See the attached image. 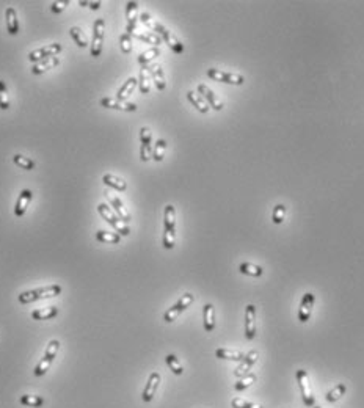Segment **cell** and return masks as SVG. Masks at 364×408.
<instances>
[{
	"mask_svg": "<svg viewBox=\"0 0 364 408\" xmlns=\"http://www.w3.org/2000/svg\"><path fill=\"white\" fill-rule=\"evenodd\" d=\"M176 242V211L174 206L168 204L163 214V239L162 245L166 250H173Z\"/></svg>",
	"mask_w": 364,
	"mask_h": 408,
	"instance_id": "obj_1",
	"label": "cell"
},
{
	"mask_svg": "<svg viewBox=\"0 0 364 408\" xmlns=\"http://www.w3.org/2000/svg\"><path fill=\"white\" fill-rule=\"evenodd\" d=\"M60 294H62V286L60 284H51V286H46V287H39V289H32V291L19 294L17 300L21 302L22 305H28V303L38 302V300L54 298V297L60 295Z\"/></svg>",
	"mask_w": 364,
	"mask_h": 408,
	"instance_id": "obj_2",
	"label": "cell"
},
{
	"mask_svg": "<svg viewBox=\"0 0 364 408\" xmlns=\"http://www.w3.org/2000/svg\"><path fill=\"white\" fill-rule=\"evenodd\" d=\"M97 212H99V215H101V217L104 218V220H105L107 223H109L120 236H129V234H131L129 226H127V225L121 220V218L118 217L107 204L101 203L99 206H97Z\"/></svg>",
	"mask_w": 364,
	"mask_h": 408,
	"instance_id": "obj_3",
	"label": "cell"
},
{
	"mask_svg": "<svg viewBox=\"0 0 364 408\" xmlns=\"http://www.w3.org/2000/svg\"><path fill=\"white\" fill-rule=\"evenodd\" d=\"M58 350H60V341L58 339H52V341H49L47 344V349H46V353L43 356V360L38 363V366L35 367V377H43L49 369H51V366L55 360V356L58 353Z\"/></svg>",
	"mask_w": 364,
	"mask_h": 408,
	"instance_id": "obj_4",
	"label": "cell"
},
{
	"mask_svg": "<svg viewBox=\"0 0 364 408\" xmlns=\"http://www.w3.org/2000/svg\"><path fill=\"white\" fill-rule=\"evenodd\" d=\"M151 30H152L154 33L159 35L166 44H168V47L171 49L173 52H176V54H182V52H184V44H182V43L179 41V39L176 38L165 25H162L160 22H155V21H154Z\"/></svg>",
	"mask_w": 364,
	"mask_h": 408,
	"instance_id": "obj_5",
	"label": "cell"
},
{
	"mask_svg": "<svg viewBox=\"0 0 364 408\" xmlns=\"http://www.w3.org/2000/svg\"><path fill=\"white\" fill-rule=\"evenodd\" d=\"M193 302H195V295H193V294H190V292L184 294L171 308H168V310L165 311V314H163V321H165V322H168V324L173 322V321H176V317H178L179 314H182Z\"/></svg>",
	"mask_w": 364,
	"mask_h": 408,
	"instance_id": "obj_6",
	"label": "cell"
},
{
	"mask_svg": "<svg viewBox=\"0 0 364 408\" xmlns=\"http://www.w3.org/2000/svg\"><path fill=\"white\" fill-rule=\"evenodd\" d=\"M295 377H297V383H298V388H300V393H301V399H303V404L306 407H314V394H312V390H311V385H309V379H308V372L304 369H298L295 372Z\"/></svg>",
	"mask_w": 364,
	"mask_h": 408,
	"instance_id": "obj_7",
	"label": "cell"
},
{
	"mask_svg": "<svg viewBox=\"0 0 364 408\" xmlns=\"http://www.w3.org/2000/svg\"><path fill=\"white\" fill-rule=\"evenodd\" d=\"M104 30L105 22L104 19H96L93 25V39H91V57H101L102 46H104Z\"/></svg>",
	"mask_w": 364,
	"mask_h": 408,
	"instance_id": "obj_8",
	"label": "cell"
},
{
	"mask_svg": "<svg viewBox=\"0 0 364 408\" xmlns=\"http://www.w3.org/2000/svg\"><path fill=\"white\" fill-rule=\"evenodd\" d=\"M62 44L58 43H52V44H47L44 47H39L36 51H32L28 54V60L35 65L38 62H41V60H46V58H51V57H57L58 54L62 52Z\"/></svg>",
	"mask_w": 364,
	"mask_h": 408,
	"instance_id": "obj_9",
	"label": "cell"
},
{
	"mask_svg": "<svg viewBox=\"0 0 364 408\" xmlns=\"http://www.w3.org/2000/svg\"><path fill=\"white\" fill-rule=\"evenodd\" d=\"M208 77H211L215 82H221V83H228V85H242L245 82V79L240 74L224 73V71H220V69H215V68L208 69Z\"/></svg>",
	"mask_w": 364,
	"mask_h": 408,
	"instance_id": "obj_10",
	"label": "cell"
},
{
	"mask_svg": "<svg viewBox=\"0 0 364 408\" xmlns=\"http://www.w3.org/2000/svg\"><path fill=\"white\" fill-rule=\"evenodd\" d=\"M140 157L143 162H147L152 157V132L149 127L140 129Z\"/></svg>",
	"mask_w": 364,
	"mask_h": 408,
	"instance_id": "obj_11",
	"label": "cell"
},
{
	"mask_svg": "<svg viewBox=\"0 0 364 408\" xmlns=\"http://www.w3.org/2000/svg\"><path fill=\"white\" fill-rule=\"evenodd\" d=\"M314 303H316V295L312 292H306L303 295L301 302H300V308H298V321L301 324H306L309 321Z\"/></svg>",
	"mask_w": 364,
	"mask_h": 408,
	"instance_id": "obj_12",
	"label": "cell"
},
{
	"mask_svg": "<svg viewBox=\"0 0 364 408\" xmlns=\"http://www.w3.org/2000/svg\"><path fill=\"white\" fill-rule=\"evenodd\" d=\"M126 19H127L126 33L132 36L135 33L137 22H139V3L137 2H127V5H126Z\"/></svg>",
	"mask_w": 364,
	"mask_h": 408,
	"instance_id": "obj_13",
	"label": "cell"
},
{
	"mask_svg": "<svg viewBox=\"0 0 364 408\" xmlns=\"http://www.w3.org/2000/svg\"><path fill=\"white\" fill-rule=\"evenodd\" d=\"M101 107L105 108H115V110H123V112H137V104L134 102H126V101H120V99L115 97H102L99 99Z\"/></svg>",
	"mask_w": 364,
	"mask_h": 408,
	"instance_id": "obj_14",
	"label": "cell"
},
{
	"mask_svg": "<svg viewBox=\"0 0 364 408\" xmlns=\"http://www.w3.org/2000/svg\"><path fill=\"white\" fill-rule=\"evenodd\" d=\"M160 374L159 372H152L149 375V379H147L146 382V386H145V390H143V394H142V399L143 402H151L154 399V396L157 393V390H159V386H160Z\"/></svg>",
	"mask_w": 364,
	"mask_h": 408,
	"instance_id": "obj_15",
	"label": "cell"
},
{
	"mask_svg": "<svg viewBox=\"0 0 364 408\" xmlns=\"http://www.w3.org/2000/svg\"><path fill=\"white\" fill-rule=\"evenodd\" d=\"M198 94H201V96L204 97V101L208 102L209 107L214 108V110H217V112L223 110V101L212 91V89H211L208 85L200 83V85H198Z\"/></svg>",
	"mask_w": 364,
	"mask_h": 408,
	"instance_id": "obj_16",
	"label": "cell"
},
{
	"mask_svg": "<svg viewBox=\"0 0 364 408\" xmlns=\"http://www.w3.org/2000/svg\"><path fill=\"white\" fill-rule=\"evenodd\" d=\"M245 336L248 341L254 339L256 336V306L251 303L245 308Z\"/></svg>",
	"mask_w": 364,
	"mask_h": 408,
	"instance_id": "obj_17",
	"label": "cell"
},
{
	"mask_svg": "<svg viewBox=\"0 0 364 408\" xmlns=\"http://www.w3.org/2000/svg\"><path fill=\"white\" fill-rule=\"evenodd\" d=\"M258 356H259V353L256 350H251L250 353L245 355V358L240 361L239 367L234 371V375L239 377V379H242V377H245V375H248L250 371L253 369V366L256 364V361H258Z\"/></svg>",
	"mask_w": 364,
	"mask_h": 408,
	"instance_id": "obj_18",
	"label": "cell"
},
{
	"mask_svg": "<svg viewBox=\"0 0 364 408\" xmlns=\"http://www.w3.org/2000/svg\"><path fill=\"white\" fill-rule=\"evenodd\" d=\"M105 196H107V200L110 201V206L113 207V212L120 217L124 223H129L131 222V214L126 209V206L123 204V201L120 200V198L115 196L113 193H105Z\"/></svg>",
	"mask_w": 364,
	"mask_h": 408,
	"instance_id": "obj_19",
	"label": "cell"
},
{
	"mask_svg": "<svg viewBox=\"0 0 364 408\" xmlns=\"http://www.w3.org/2000/svg\"><path fill=\"white\" fill-rule=\"evenodd\" d=\"M60 65V58L58 57H51V58H46V60H41V62H38L33 65L32 68V74L33 76H39V74H44L47 71H51L55 66Z\"/></svg>",
	"mask_w": 364,
	"mask_h": 408,
	"instance_id": "obj_20",
	"label": "cell"
},
{
	"mask_svg": "<svg viewBox=\"0 0 364 408\" xmlns=\"http://www.w3.org/2000/svg\"><path fill=\"white\" fill-rule=\"evenodd\" d=\"M32 201V190H22L19 193V198H17V203H16V207H14V215L16 217H22L25 212H27V207H28V203Z\"/></svg>",
	"mask_w": 364,
	"mask_h": 408,
	"instance_id": "obj_21",
	"label": "cell"
},
{
	"mask_svg": "<svg viewBox=\"0 0 364 408\" xmlns=\"http://www.w3.org/2000/svg\"><path fill=\"white\" fill-rule=\"evenodd\" d=\"M151 73V77H152V82L155 83V88L159 89V91H163L166 88V82H165V76H163V69L160 65H151L147 66Z\"/></svg>",
	"mask_w": 364,
	"mask_h": 408,
	"instance_id": "obj_22",
	"label": "cell"
},
{
	"mask_svg": "<svg viewBox=\"0 0 364 408\" xmlns=\"http://www.w3.org/2000/svg\"><path fill=\"white\" fill-rule=\"evenodd\" d=\"M5 19H6V30L9 35H17L19 32V21H17V14L16 9L8 6L5 9Z\"/></svg>",
	"mask_w": 364,
	"mask_h": 408,
	"instance_id": "obj_23",
	"label": "cell"
},
{
	"mask_svg": "<svg viewBox=\"0 0 364 408\" xmlns=\"http://www.w3.org/2000/svg\"><path fill=\"white\" fill-rule=\"evenodd\" d=\"M60 310H58L57 306H49V308H41V310H36L32 313V319L35 321H51V319H55L58 316Z\"/></svg>",
	"mask_w": 364,
	"mask_h": 408,
	"instance_id": "obj_24",
	"label": "cell"
},
{
	"mask_svg": "<svg viewBox=\"0 0 364 408\" xmlns=\"http://www.w3.org/2000/svg\"><path fill=\"white\" fill-rule=\"evenodd\" d=\"M203 316H204V330L211 333L215 330V310L212 303H206L204 310H203Z\"/></svg>",
	"mask_w": 364,
	"mask_h": 408,
	"instance_id": "obj_25",
	"label": "cell"
},
{
	"mask_svg": "<svg viewBox=\"0 0 364 408\" xmlns=\"http://www.w3.org/2000/svg\"><path fill=\"white\" fill-rule=\"evenodd\" d=\"M137 85H139V79H135V77L127 79V81L124 82V85L118 89L116 99H120V101H126V99L134 93V89H135Z\"/></svg>",
	"mask_w": 364,
	"mask_h": 408,
	"instance_id": "obj_26",
	"label": "cell"
},
{
	"mask_svg": "<svg viewBox=\"0 0 364 408\" xmlns=\"http://www.w3.org/2000/svg\"><path fill=\"white\" fill-rule=\"evenodd\" d=\"M102 182H104L105 185H109V187L115 188V190H118V192H124L126 188H127V182L124 181V179L118 177V176H115V174H110V173H107V174L102 176Z\"/></svg>",
	"mask_w": 364,
	"mask_h": 408,
	"instance_id": "obj_27",
	"label": "cell"
},
{
	"mask_svg": "<svg viewBox=\"0 0 364 408\" xmlns=\"http://www.w3.org/2000/svg\"><path fill=\"white\" fill-rule=\"evenodd\" d=\"M187 99H189V101L192 102V105L196 108V110L198 112H201V113H208L209 112V104L204 101V97L201 96V94H198V93H195V91H189L187 93Z\"/></svg>",
	"mask_w": 364,
	"mask_h": 408,
	"instance_id": "obj_28",
	"label": "cell"
},
{
	"mask_svg": "<svg viewBox=\"0 0 364 408\" xmlns=\"http://www.w3.org/2000/svg\"><path fill=\"white\" fill-rule=\"evenodd\" d=\"M151 73H149V69H147V66H143L140 69V77H139V85H140V91L143 94H147L151 91Z\"/></svg>",
	"mask_w": 364,
	"mask_h": 408,
	"instance_id": "obj_29",
	"label": "cell"
},
{
	"mask_svg": "<svg viewBox=\"0 0 364 408\" xmlns=\"http://www.w3.org/2000/svg\"><path fill=\"white\" fill-rule=\"evenodd\" d=\"M215 356L220 360H231V361H242L245 355L239 350H231V349H217L215 350Z\"/></svg>",
	"mask_w": 364,
	"mask_h": 408,
	"instance_id": "obj_30",
	"label": "cell"
},
{
	"mask_svg": "<svg viewBox=\"0 0 364 408\" xmlns=\"http://www.w3.org/2000/svg\"><path fill=\"white\" fill-rule=\"evenodd\" d=\"M19 402L25 407H32V408H39L46 404V399L41 396H32V394H24L19 397Z\"/></svg>",
	"mask_w": 364,
	"mask_h": 408,
	"instance_id": "obj_31",
	"label": "cell"
},
{
	"mask_svg": "<svg viewBox=\"0 0 364 408\" xmlns=\"http://www.w3.org/2000/svg\"><path fill=\"white\" fill-rule=\"evenodd\" d=\"M346 391H347V386L344 385V383H339V385H336L333 388V390H330L327 394H325V401L327 402H330V404H333V402H338L341 397L346 394Z\"/></svg>",
	"mask_w": 364,
	"mask_h": 408,
	"instance_id": "obj_32",
	"label": "cell"
},
{
	"mask_svg": "<svg viewBox=\"0 0 364 408\" xmlns=\"http://www.w3.org/2000/svg\"><path fill=\"white\" fill-rule=\"evenodd\" d=\"M239 272L243 273V275H248V276H262L264 275L262 267L254 265L251 262H242L239 265Z\"/></svg>",
	"mask_w": 364,
	"mask_h": 408,
	"instance_id": "obj_33",
	"label": "cell"
},
{
	"mask_svg": "<svg viewBox=\"0 0 364 408\" xmlns=\"http://www.w3.org/2000/svg\"><path fill=\"white\" fill-rule=\"evenodd\" d=\"M96 241L102 244H120L121 236L118 233H107V231H99L96 233Z\"/></svg>",
	"mask_w": 364,
	"mask_h": 408,
	"instance_id": "obj_34",
	"label": "cell"
},
{
	"mask_svg": "<svg viewBox=\"0 0 364 408\" xmlns=\"http://www.w3.org/2000/svg\"><path fill=\"white\" fill-rule=\"evenodd\" d=\"M160 55V49L159 47H151V49H147V51L142 52L139 55V63L142 66H146L147 63H151L154 58H157Z\"/></svg>",
	"mask_w": 364,
	"mask_h": 408,
	"instance_id": "obj_35",
	"label": "cell"
},
{
	"mask_svg": "<svg viewBox=\"0 0 364 408\" xmlns=\"http://www.w3.org/2000/svg\"><path fill=\"white\" fill-rule=\"evenodd\" d=\"M165 361H166V366L170 367V371H171L174 375H182V374H184V367H182V364L179 363L178 356H176V355H173V353L166 355Z\"/></svg>",
	"mask_w": 364,
	"mask_h": 408,
	"instance_id": "obj_36",
	"label": "cell"
},
{
	"mask_svg": "<svg viewBox=\"0 0 364 408\" xmlns=\"http://www.w3.org/2000/svg\"><path fill=\"white\" fill-rule=\"evenodd\" d=\"M135 38L140 39V41H145L147 44H154V47H159L162 44V38L154 33V32H149V33H135Z\"/></svg>",
	"mask_w": 364,
	"mask_h": 408,
	"instance_id": "obj_37",
	"label": "cell"
},
{
	"mask_svg": "<svg viewBox=\"0 0 364 408\" xmlns=\"http://www.w3.org/2000/svg\"><path fill=\"white\" fill-rule=\"evenodd\" d=\"M70 35H71V38L74 39V43L78 46V47H86L88 46V43H86V36L83 35V32H82V28L80 27H71V30H70Z\"/></svg>",
	"mask_w": 364,
	"mask_h": 408,
	"instance_id": "obj_38",
	"label": "cell"
},
{
	"mask_svg": "<svg viewBox=\"0 0 364 408\" xmlns=\"http://www.w3.org/2000/svg\"><path fill=\"white\" fill-rule=\"evenodd\" d=\"M165 149H166V142L163 140V138H159V140L155 142L154 151H152V159H154L155 162H162L163 161Z\"/></svg>",
	"mask_w": 364,
	"mask_h": 408,
	"instance_id": "obj_39",
	"label": "cell"
},
{
	"mask_svg": "<svg viewBox=\"0 0 364 408\" xmlns=\"http://www.w3.org/2000/svg\"><path fill=\"white\" fill-rule=\"evenodd\" d=\"M13 162L17 165V166H21L22 170H35V161H32V159H28L25 156H21V154H16L13 157Z\"/></svg>",
	"mask_w": 364,
	"mask_h": 408,
	"instance_id": "obj_40",
	"label": "cell"
},
{
	"mask_svg": "<svg viewBox=\"0 0 364 408\" xmlns=\"http://www.w3.org/2000/svg\"><path fill=\"white\" fill-rule=\"evenodd\" d=\"M256 380H258V379H256V375L250 372L248 375L242 377V379L234 385V390H235V391H245V390H247V388H250Z\"/></svg>",
	"mask_w": 364,
	"mask_h": 408,
	"instance_id": "obj_41",
	"label": "cell"
},
{
	"mask_svg": "<svg viewBox=\"0 0 364 408\" xmlns=\"http://www.w3.org/2000/svg\"><path fill=\"white\" fill-rule=\"evenodd\" d=\"M8 107H9L8 88L3 81H0V108H2V110H8Z\"/></svg>",
	"mask_w": 364,
	"mask_h": 408,
	"instance_id": "obj_42",
	"label": "cell"
},
{
	"mask_svg": "<svg viewBox=\"0 0 364 408\" xmlns=\"http://www.w3.org/2000/svg\"><path fill=\"white\" fill-rule=\"evenodd\" d=\"M284 217H286V207L283 204H277L273 207V215H272V220L275 225H281L284 222Z\"/></svg>",
	"mask_w": 364,
	"mask_h": 408,
	"instance_id": "obj_43",
	"label": "cell"
},
{
	"mask_svg": "<svg viewBox=\"0 0 364 408\" xmlns=\"http://www.w3.org/2000/svg\"><path fill=\"white\" fill-rule=\"evenodd\" d=\"M231 407L232 408H264L258 404H253L250 401H245L242 399V397H234V399L231 401Z\"/></svg>",
	"mask_w": 364,
	"mask_h": 408,
	"instance_id": "obj_44",
	"label": "cell"
},
{
	"mask_svg": "<svg viewBox=\"0 0 364 408\" xmlns=\"http://www.w3.org/2000/svg\"><path fill=\"white\" fill-rule=\"evenodd\" d=\"M120 44H121L123 54H131L132 52V38H131V35L123 33L121 38H120Z\"/></svg>",
	"mask_w": 364,
	"mask_h": 408,
	"instance_id": "obj_45",
	"label": "cell"
},
{
	"mask_svg": "<svg viewBox=\"0 0 364 408\" xmlns=\"http://www.w3.org/2000/svg\"><path fill=\"white\" fill-rule=\"evenodd\" d=\"M68 5H70V2H68V0H63V2H54L52 6H51V9H52V13L58 14V13H63Z\"/></svg>",
	"mask_w": 364,
	"mask_h": 408,
	"instance_id": "obj_46",
	"label": "cell"
},
{
	"mask_svg": "<svg viewBox=\"0 0 364 408\" xmlns=\"http://www.w3.org/2000/svg\"><path fill=\"white\" fill-rule=\"evenodd\" d=\"M140 19H142V22H143L146 27H149V28L152 27L154 19L151 17V14H149V13H142V14H140Z\"/></svg>",
	"mask_w": 364,
	"mask_h": 408,
	"instance_id": "obj_47",
	"label": "cell"
},
{
	"mask_svg": "<svg viewBox=\"0 0 364 408\" xmlns=\"http://www.w3.org/2000/svg\"><path fill=\"white\" fill-rule=\"evenodd\" d=\"M78 5L80 6H90L91 9H99L101 8V2H88V0H80V2H78Z\"/></svg>",
	"mask_w": 364,
	"mask_h": 408,
	"instance_id": "obj_48",
	"label": "cell"
},
{
	"mask_svg": "<svg viewBox=\"0 0 364 408\" xmlns=\"http://www.w3.org/2000/svg\"><path fill=\"white\" fill-rule=\"evenodd\" d=\"M312 408H320V407H317V405H314V407H312Z\"/></svg>",
	"mask_w": 364,
	"mask_h": 408,
	"instance_id": "obj_49",
	"label": "cell"
}]
</instances>
